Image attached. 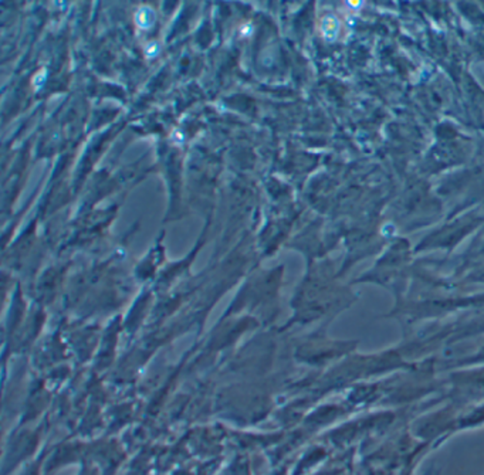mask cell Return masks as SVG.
Returning <instances> with one entry per match:
<instances>
[{
    "instance_id": "1",
    "label": "cell",
    "mask_w": 484,
    "mask_h": 475,
    "mask_svg": "<svg viewBox=\"0 0 484 475\" xmlns=\"http://www.w3.org/2000/svg\"><path fill=\"white\" fill-rule=\"evenodd\" d=\"M155 12L149 6H141L135 13V25L141 30H149L155 25Z\"/></svg>"
},
{
    "instance_id": "2",
    "label": "cell",
    "mask_w": 484,
    "mask_h": 475,
    "mask_svg": "<svg viewBox=\"0 0 484 475\" xmlns=\"http://www.w3.org/2000/svg\"><path fill=\"white\" fill-rule=\"evenodd\" d=\"M46 77H47V71H46V70H40V71L33 77V87H34L36 91H38V89L43 87V84L46 83Z\"/></svg>"
},
{
    "instance_id": "3",
    "label": "cell",
    "mask_w": 484,
    "mask_h": 475,
    "mask_svg": "<svg viewBox=\"0 0 484 475\" xmlns=\"http://www.w3.org/2000/svg\"><path fill=\"white\" fill-rule=\"evenodd\" d=\"M159 50H161L159 44H158V43H155V41H152V43H149L148 46L145 47V56H147L148 59H153V57H156V56H158Z\"/></svg>"
}]
</instances>
